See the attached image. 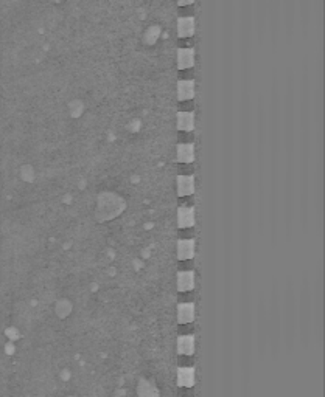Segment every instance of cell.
<instances>
[{"label": "cell", "mask_w": 325, "mask_h": 397, "mask_svg": "<svg viewBox=\"0 0 325 397\" xmlns=\"http://www.w3.org/2000/svg\"><path fill=\"white\" fill-rule=\"evenodd\" d=\"M195 93V84L193 81H181L178 84V98L181 101L190 99Z\"/></svg>", "instance_id": "7"}, {"label": "cell", "mask_w": 325, "mask_h": 397, "mask_svg": "<svg viewBox=\"0 0 325 397\" xmlns=\"http://www.w3.org/2000/svg\"><path fill=\"white\" fill-rule=\"evenodd\" d=\"M176 123H178V128L182 131V132H192L193 129V113L192 112H179L178 113V118H176Z\"/></svg>", "instance_id": "6"}, {"label": "cell", "mask_w": 325, "mask_h": 397, "mask_svg": "<svg viewBox=\"0 0 325 397\" xmlns=\"http://www.w3.org/2000/svg\"><path fill=\"white\" fill-rule=\"evenodd\" d=\"M193 253H195V242L192 239H188V241L182 239L179 242V245H178V256H179V259L184 261L187 258H192Z\"/></svg>", "instance_id": "11"}, {"label": "cell", "mask_w": 325, "mask_h": 397, "mask_svg": "<svg viewBox=\"0 0 325 397\" xmlns=\"http://www.w3.org/2000/svg\"><path fill=\"white\" fill-rule=\"evenodd\" d=\"M195 30V22L192 17H181L179 22H178V33L181 36V39L190 36Z\"/></svg>", "instance_id": "9"}, {"label": "cell", "mask_w": 325, "mask_h": 397, "mask_svg": "<svg viewBox=\"0 0 325 397\" xmlns=\"http://www.w3.org/2000/svg\"><path fill=\"white\" fill-rule=\"evenodd\" d=\"M193 50L192 48H181L178 51V67L181 70H187L193 67Z\"/></svg>", "instance_id": "1"}, {"label": "cell", "mask_w": 325, "mask_h": 397, "mask_svg": "<svg viewBox=\"0 0 325 397\" xmlns=\"http://www.w3.org/2000/svg\"><path fill=\"white\" fill-rule=\"evenodd\" d=\"M195 286V276L192 271H181L178 275V289L181 292H192Z\"/></svg>", "instance_id": "3"}, {"label": "cell", "mask_w": 325, "mask_h": 397, "mask_svg": "<svg viewBox=\"0 0 325 397\" xmlns=\"http://www.w3.org/2000/svg\"><path fill=\"white\" fill-rule=\"evenodd\" d=\"M178 351L182 356H192L195 351V338L193 335H182L178 340Z\"/></svg>", "instance_id": "4"}, {"label": "cell", "mask_w": 325, "mask_h": 397, "mask_svg": "<svg viewBox=\"0 0 325 397\" xmlns=\"http://www.w3.org/2000/svg\"><path fill=\"white\" fill-rule=\"evenodd\" d=\"M176 158L181 163H192V160H193V146L192 144H181L176 149Z\"/></svg>", "instance_id": "12"}, {"label": "cell", "mask_w": 325, "mask_h": 397, "mask_svg": "<svg viewBox=\"0 0 325 397\" xmlns=\"http://www.w3.org/2000/svg\"><path fill=\"white\" fill-rule=\"evenodd\" d=\"M178 223L181 228H192L195 223V214L192 208H181L178 213Z\"/></svg>", "instance_id": "5"}, {"label": "cell", "mask_w": 325, "mask_h": 397, "mask_svg": "<svg viewBox=\"0 0 325 397\" xmlns=\"http://www.w3.org/2000/svg\"><path fill=\"white\" fill-rule=\"evenodd\" d=\"M195 318V307L192 303H184L178 309V320L181 324H190Z\"/></svg>", "instance_id": "2"}, {"label": "cell", "mask_w": 325, "mask_h": 397, "mask_svg": "<svg viewBox=\"0 0 325 397\" xmlns=\"http://www.w3.org/2000/svg\"><path fill=\"white\" fill-rule=\"evenodd\" d=\"M179 265H181V267H184V268H190V270L193 268V262H192V261H188V262L181 261V262H179Z\"/></svg>", "instance_id": "13"}, {"label": "cell", "mask_w": 325, "mask_h": 397, "mask_svg": "<svg viewBox=\"0 0 325 397\" xmlns=\"http://www.w3.org/2000/svg\"><path fill=\"white\" fill-rule=\"evenodd\" d=\"M178 383L181 386H192L195 383V369L193 368H181L178 371Z\"/></svg>", "instance_id": "8"}, {"label": "cell", "mask_w": 325, "mask_h": 397, "mask_svg": "<svg viewBox=\"0 0 325 397\" xmlns=\"http://www.w3.org/2000/svg\"><path fill=\"white\" fill-rule=\"evenodd\" d=\"M178 193L181 196H188L193 193V177L192 176H179L178 177Z\"/></svg>", "instance_id": "10"}]
</instances>
